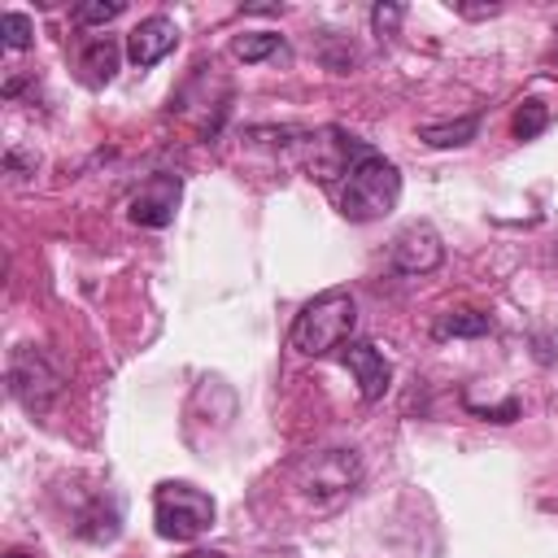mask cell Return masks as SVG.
<instances>
[{"label":"cell","instance_id":"1","mask_svg":"<svg viewBox=\"0 0 558 558\" xmlns=\"http://www.w3.org/2000/svg\"><path fill=\"white\" fill-rule=\"evenodd\" d=\"M357 323V301L349 288H327L314 301H305V310L292 323V349L305 357H327L331 349H344Z\"/></svg>","mask_w":558,"mask_h":558},{"label":"cell","instance_id":"2","mask_svg":"<svg viewBox=\"0 0 558 558\" xmlns=\"http://www.w3.org/2000/svg\"><path fill=\"white\" fill-rule=\"evenodd\" d=\"M397 196H401V174H397V166H392L388 157H379V153H366V157L349 170V179H344V187H340V214H344L349 222H375V218H384V214L397 205Z\"/></svg>","mask_w":558,"mask_h":558},{"label":"cell","instance_id":"3","mask_svg":"<svg viewBox=\"0 0 558 558\" xmlns=\"http://www.w3.org/2000/svg\"><path fill=\"white\" fill-rule=\"evenodd\" d=\"M9 397L26 410V414H48L65 388V375L52 366V357L35 344H17L9 353V371H4Z\"/></svg>","mask_w":558,"mask_h":558},{"label":"cell","instance_id":"4","mask_svg":"<svg viewBox=\"0 0 558 558\" xmlns=\"http://www.w3.org/2000/svg\"><path fill=\"white\" fill-rule=\"evenodd\" d=\"M214 514H218L214 497L183 484V480H166L153 493V519H157V532L166 541H196L214 523Z\"/></svg>","mask_w":558,"mask_h":558},{"label":"cell","instance_id":"5","mask_svg":"<svg viewBox=\"0 0 558 558\" xmlns=\"http://www.w3.org/2000/svg\"><path fill=\"white\" fill-rule=\"evenodd\" d=\"M357 475H362V466H357L353 449H318L296 466V493L327 510L357 488Z\"/></svg>","mask_w":558,"mask_h":558},{"label":"cell","instance_id":"6","mask_svg":"<svg viewBox=\"0 0 558 558\" xmlns=\"http://www.w3.org/2000/svg\"><path fill=\"white\" fill-rule=\"evenodd\" d=\"M301 148H305V174H310V179H318V183L349 179V170L371 153L362 140H353V135H344V131H336V126L305 135V140H301Z\"/></svg>","mask_w":558,"mask_h":558},{"label":"cell","instance_id":"7","mask_svg":"<svg viewBox=\"0 0 558 558\" xmlns=\"http://www.w3.org/2000/svg\"><path fill=\"white\" fill-rule=\"evenodd\" d=\"M179 196H183V179L179 174H148L135 192H131V201H126V218L135 222V227H170L174 222V209H179Z\"/></svg>","mask_w":558,"mask_h":558},{"label":"cell","instance_id":"8","mask_svg":"<svg viewBox=\"0 0 558 558\" xmlns=\"http://www.w3.org/2000/svg\"><path fill=\"white\" fill-rule=\"evenodd\" d=\"M388 257H392V266H397L401 275H427V270H436V266L445 262V244H440L436 227L410 222L405 231H397Z\"/></svg>","mask_w":558,"mask_h":558},{"label":"cell","instance_id":"9","mask_svg":"<svg viewBox=\"0 0 558 558\" xmlns=\"http://www.w3.org/2000/svg\"><path fill=\"white\" fill-rule=\"evenodd\" d=\"M340 362L353 371L357 392H362L366 401H379V397L388 392V384H392V366H388V357H384L375 344H366V340H349V344L340 349Z\"/></svg>","mask_w":558,"mask_h":558},{"label":"cell","instance_id":"10","mask_svg":"<svg viewBox=\"0 0 558 558\" xmlns=\"http://www.w3.org/2000/svg\"><path fill=\"white\" fill-rule=\"evenodd\" d=\"M174 44H179V26L157 13V17H144V22L126 35V57H131L140 70H148V65H157L161 57H170Z\"/></svg>","mask_w":558,"mask_h":558},{"label":"cell","instance_id":"11","mask_svg":"<svg viewBox=\"0 0 558 558\" xmlns=\"http://www.w3.org/2000/svg\"><path fill=\"white\" fill-rule=\"evenodd\" d=\"M118 523H122V510H118V501H92L87 510H78V536L83 541H113L118 536Z\"/></svg>","mask_w":558,"mask_h":558},{"label":"cell","instance_id":"12","mask_svg":"<svg viewBox=\"0 0 558 558\" xmlns=\"http://www.w3.org/2000/svg\"><path fill=\"white\" fill-rule=\"evenodd\" d=\"M78 65L87 70V83H109L118 74V44L109 35L87 39L83 52H78Z\"/></svg>","mask_w":558,"mask_h":558},{"label":"cell","instance_id":"13","mask_svg":"<svg viewBox=\"0 0 558 558\" xmlns=\"http://www.w3.org/2000/svg\"><path fill=\"white\" fill-rule=\"evenodd\" d=\"M475 131H480V118L466 113V118H453V122H427V126H418V140L432 144V148H462V144L475 140Z\"/></svg>","mask_w":558,"mask_h":558},{"label":"cell","instance_id":"14","mask_svg":"<svg viewBox=\"0 0 558 558\" xmlns=\"http://www.w3.org/2000/svg\"><path fill=\"white\" fill-rule=\"evenodd\" d=\"M231 52H235L240 61H266V57H288V44H283V35L248 31V35H235V39H231Z\"/></svg>","mask_w":558,"mask_h":558},{"label":"cell","instance_id":"15","mask_svg":"<svg viewBox=\"0 0 558 558\" xmlns=\"http://www.w3.org/2000/svg\"><path fill=\"white\" fill-rule=\"evenodd\" d=\"M545 126H549V109H545V100H536V96H527V100L514 109V118H510L514 140H536Z\"/></svg>","mask_w":558,"mask_h":558},{"label":"cell","instance_id":"16","mask_svg":"<svg viewBox=\"0 0 558 558\" xmlns=\"http://www.w3.org/2000/svg\"><path fill=\"white\" fill-rule=\"evenodd\" d=\"M493 331V318L480 314V310H462V314H445L436 323V336L449 340V336H488Z\"/></svg>","mask_w":558,"mask_h":558},{"label":"cell","instance_id":"17","mask_svg":"<svg viewBox=\"0 0 558 558\" xmlns=\"http://www.w3.org/2000/svg\"><path fill=\"white\" fill-rule=\"evenodd\" d=\"M0 35H4V48H9V52H22V48H31V39H35V22H31L26 13L9 9V13H0Z\"/></svg>","mask_w":558,"mask_h":558},{"label":"cell","instance_id":"18","mask_svg":"<svg viewBox=\"0 0 558 558\" xmlns=\"http://www.w3.org/2000/svg\"><path fill=\"white\" fill-rule=\"evenodd\" d=\"M126 4L122 0H87V4H74V22H113L118 13H122Z\"/></svg>","mask_w":558,"mask_h":558},{"label":"cell","instance_id":"19","mask_svg":"<svg viewBox=\"0 0 558 558\" xmlns=\"http://www.w3.org/2000/svg\"><path fill=\"white\" fill-rule=\"evenodd\" d=\"M401 4H375L371 9V26L379 31V35H397V22H401Z\"/></svg>","mask_w":558,"mask_h":558},{"label":"cell","instance_id":"20","mask_svg":"<svg viewBox=\"0 0 558 558\" xmlns=\"http://www.w3.org/2000/svg\"><path fill=\"white\" fill-rule=\"evenodd\" d=\"M471 410L484 414V418H493V423H514V418H519V401H514V397H506L501 405H475V401H471Z\"/></svg>","mask_w":558,"mask_h":558},{"label":"cell","instance_id":"21","mask_svg":"<svg viewBox=\"0 0 558 558\" xmlns=\"http://www.w3.org/2000/svg\"><path fill=\"white\" fill-rule=\"evenodd\" d=\"M466 17H493V13H501V4H458Z\"/></svg>","mask_w":558,"mask_h":558},{"label":"cell","instance_id":"22","mask_svg":"<svg viewBox=\"0 0 558 558\" xmlns=\"http://www.w3.org/2000/svg\"><path fill=\"white\" fill-rule=\"evenodd\" d=\"M4 166H9V170H26V166L35 170V161H26L22 153H9V157H4Z\"/></svg>","mask_w":558,"mask_h":558},{"label":"cell","instance_id":"23","mask_svg":"<svg viewBox=\"0 0 558 558\" xmlns=\"http://www.w3.org/2000/svg\"><path fill=\"white\" fill-rule=\"evenodd\" d=\"M183 558H227V554H214V549H192V554H183Z\"/></svg>","mask_w":558,"mask_h":558},{"label":"cell","instance_id":"24","mask_svg":"<svg viewBox=\"0 0 558 558\" xmlns=\"http://www.w3.org/2000/svg\"><path fill=\"white\" fill-rule=\"evenodd\" d=\"M9 558H31V554H26V549H13V554H9Z\"/></svg>","mask_w":558,"mask_h":558}]
</instances>
